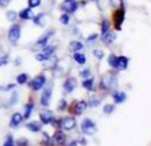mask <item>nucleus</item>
<instances>
[{
    "label": "nucleus",
    "instance_id": "13",
    "mask_svg": "<svg viewBox=\"0 0 151 146\" xmlns=\"http://www.w3.org/2000/svg\"><path fill=\"white\" fill-rule=\"evenodd\" d=\"M39 117H40V120H41L42 125H47L53 120V113H52V111H48V110H45V111L40 112Z\"/></svg>",
    "mask_w": 151,
    "mask_h": 146
},
{
    "label": "nucleus",
    "instance_id": "23",
    "mask_svg": "<svg viewBox=\"0 0 151 146\" xmlns=\"http://www.w3.org/2000/svg\"><path fill=\"white\" fill-rule=\"evenodd\" d=\"M110 27H111L110 21H109L107 19H103V20H101V24H100V34L107 32V31L110 29Z\"/></svg>",
    "mask_w": 151,
    "mask_h": 146
},
{
    "label": "nucleus",
    "instance_id": "11",
    "mask_svg": "<svg viewBox=\"0 0 151 146\" xmlns=\"http://www.w3.org/2000/svg\"><path fill=\"white\" fill-rule=\"evenodd\" d=\"M33 16H34V13H33V8H31V7L22 8L18 13V18H20L21 20H31Z\"/></svg>",
    "mask_w": 151,
    "mask_h": 146
},
{
    "label": "nucleus",
    "instance_id": "40",
    "mask_svg": "<svg viewBox=\"0 0 151 146\" xmlns=\"http://www.w3.org/2000/svg\"><path fill=\"white\" fill-rule=\"evenodd\" d=\"M65 108H66V101L63 99V100H60V102H59V110L64 111Z\"/></svg>",
    "mask_w": 151,
    "mask_h": 146
},
{
    "label": "nucleus",
    "instance_id": "8",
    "mask_svg": "<svg viewBox=\"0 0 151 146\" xmlns=\"http://www.w3.org/2000/svg\"><path fill=\"white\" fill-rule=\"evenodd\" d=\"M60 125L64 130L70 131V130H73L77 124H76V119L73 117H66V118L60 120Z\"/></svg>",
    "mask_w": 151,
    "mask_h": 146
},
{
    "label": "nucleus",
    "instance_id": "38",
    "mask_svg": "<svg viewBox=\"0 0 151 146\" xmlns=\"http://www.w3.org/2000/svg\"><path fill=\"white\" fill-rule=\"evenodd\" d=\"M7 62H8V55H4V57L0 58V67L4 66V65H6Z\"/></svg>",
    "mask_w": 151,
    "mask_h": 146
},
{
    "label": "nucleus",
    "instance_id": "12",
    "mask_svg": "<svg viewBox=\"0 0 151 146\" xmlns=\"http://www.w3.org/2000/svg\"><path fill=\"white\" fill-rule=\"evenodd\" d=\"M53 33H54V31H48V32H46L44 35H41V36L37 40L35 45L39 46V47H44V46H46L47 42H48V40H50V38L53 35Z\"/></svg>",
    "mask_w": 151,
    "mask_h": 146
},
{
    "label": "nucleus",
    "instance_id": "35",
    "mask_svg": "<svg viewBox=\"0 0 151 146\" xmlns=\"http://www.w3.org/2000/svg\"><path fill=\"white\" fill-rule=\"evenodd\" d=\"M110 4H111V6H113L114 8L118 7V6L124 5V4H123V0H110Z\"/></svg>",
    "mask_w": 151,
    "mask_h": 146
},
{
    "label": "nucleus",
    "instance_id": "15",
    "mask_svg": "<svg viewBox=\"0 0 151 146\" xmlns=\"http://www.w3.org/2000/svg\"><path fill=\"white\" fill-rule=\"evenodd\" d=\"M22 120H24L22 114L19 113V112H15V113H13V115H12V118H11L9 126H11V127H18V126L21 124Z\"/></svg>",
    "mask_w": 151,
    "mask_h": 146
},
{
    "label": "nucleus",
    "instance_id": "18",
    "mask_svg": "<svg viewBox=\"0 0 151 146\" xmlns=\"http://www.w3.org/2000/svg\"><path fill=\"white\" fill-rule=\"evenodd\" d=\"M26 128L29 130L31 132L35 133V132H39L41 130V124H39L38 121H31V122L26 124Z\"/></svg>",
    "mask_w": 151,
    "mask_h": 146
},
{
    "label": "nucleus",
    "instance_id": "19",
    "mask_svg": "<svg viewBox=\"0 0 151 146\" xmlns=\"http://www.w3.org/2000/svg\"><path fill=\"white\" fill-rule=\"evenodd\" d=\"M86 106H87V104L85 101H83V100L81 101H78L77 105L74 106V114H77V115L81 114L86 110Z\"/></svg>",
    "mask_w": 151,
    "mask_h": 146
},
{
    "label": "nucleus",
    "instance_id": "29",
    "mask_svg": "<svg viewBox=\"0 0 151 146\" xmlns=\"http://www.w3.org/2000/svg\"><path fill=\"white\" fill-rule=\"evenodd\" d=\"M113 110H114V106L111 105V104L104 105V107H103V112H104L105 114H111V113L113 112Z\"/></svg>",
    "mask_w": 151,
    "mask_h": 146
},
{
    "label": "nucleus",
    "instance_id": "46",
    "mask_svg": "<svg viewBox=\"0 0 151 146\" xmlns=\"http://www.w3.org/2000/svg\"><path fill=\"white\" fill-rule=\"evenodd\" d=\"M64 1H72V0H64Z\"/></svg>",
    "mask_w": 151,
    "mask_h": 146
},
{
    "label": "nucleus",
    "instance_id": "24",
    "mask_svg": "<svg viewBox=\"0 0 151 146\" xmlns=\"http://www.w3.org/2000/svg\"><path fill=\"white\" fill-rule=\"evenodd\" d=\"M33 107H34V105L33 104H27L26 106H25V115H22L24 117V119H28L29 117H31V113H32V111H33Z\"/></svg>",
    "mask_w": 151,
    "mask_h": 146
},
{
    "label": "nucleus",
    "instance_id": "14",
    "mask_svg": "<svg viewBox=\"0 0 151 146\" xmlns=\"http://www.w3.org/2000/svg\"><path fill=\"white\" fill-rule=\"evenodd\" d=\"M63 86H64V89L67 93H71L76 88V86H77V79L76 78H67Z\"/></svg>",
    "mask_w": 151,
    "mask_h": 146
},
{
    "label": "nucleus",
    "instance_id": "2",
    "mask_svg": "<svg viewBox=\"0 0 151 146\" xmlns=\"http://www.w3.org/2000/svg\"><path fill=\"white\" fill-rule=\"evenodd\" d=\"M107 64L111 67H113L118 71H124L129 65V58H126L125 55H119L118 57V55L111 53L107 58Z\"/></svg>",
    "mask_w": 151,
    "mask_h": 146
},
{
    "label": "nucleus",
    "instance_id": "27",
    "mask_svg": "<svg viewBox=\"0 0 151 146\" xmlns=\"http://www.w3.org/2000/svg\"><path fill=\"white\" fill-rule=\"evenodd\" d=\"M93 81H94L93 78H87L86 80L83 81V86H84L86 89H92V88H93Z\"/></svg>",
    "mask_w": 151,
    "mask_h": 146
},
{
    "label": "nucleus",
    "instance_id": "6",
    "mask_svg": "<svg viewBox=\"0 0 151 146\" xmlns=\"http://www.w3.org/2000/svg\"><path fill=\"white\" fill-rule=\"evenodd\" d=\"M79 7V2L76 1V0H72V1H64L61 5H60V8L65 12V13H68V14H73Z\"/></svg>",
    "mask_w": 151,
    "mask_h": 146
},
{
    "label": "nucleus",
    "instance_id": "10",
    "mask_svg": "<svg viewBox=\"0 0 151 146\" xmlns=\"http://www.w3.org/2000/svg\"><path fill=\"white\" fill-rule=\"evenodd\" d=\"M100 38H101V41H103L105 45H111V44L116 40V33H114L113 31L109 29L107 32L103 33V34L100 35Z\"/></svg>",
    "mask_w": 151,
    "mask_h": 146
},
{
    "label": "nucleus",
    "instance_id": "33",
    "mask_svg": "<svg viewBox=\"0 0 151 146\" xmlns=\"http://www.w3.org/2000/svg\"><path fill=\"white\" fill-rule=\"evenodd\" d=\"M4 146H14V139L12 135H7L6 138V141L4 144Z\"/></svg>",
    "mask_w": 151,
    "mask_h": 146
},
{
    "label": "nucleus",
    "instance_id": "42",
    "mask_svg": "<svg viewBox=\"0 0 151 146\" xmlns=\"http://www.w3.org/2000/svg\"><path fill=\"white\" fill-rule=\"evenodd\" d=\"M9 1H11V0H0V7H4V6H7Z\"/></svg>",
    "mask_w": 151,
    "mask_h": 146
},
{
    "label": "nucleus",
    "instance_id": "3",
    "mask_svg": "<svg viewBox=\"0 0 151 146\" xmlns=\"http://www.w3.org/2000/svg\"><path fill=\"white\" fill-rule=\"evenodd\" d=\"M20 35H21V26L19 24L11 25V27L8 28V32H7V38H8L9 42L12 45H15L19 41Z\"/></svg>",
    "mask_w": 151,
    "mask_h": 146
},
{
    "label": "nucleus",
    "instance_id": "37",
    "mask_svg": "<svg viewBox=\"0 0 151 146\" xmlns=\"http://www.w3.org/2000/svg\"><path fill=\"white\" fill-rule=\"evenodd\" d=\"M17 145H18V146H26V145H27V139H25V138L18 139V140H17Z\"/></svg>",
    "mask_w": 151,
    "mask_h": 146
},
{
    "label": "nucleus",
    "instance_id": "7",
    "mask_svg": "<svg viewBox=\"0 0 151 146\" xmlns=\"http://www.w3.org/2000/svg\"><path fill=\"white\" fill-rule=\"evenodd\" d=\"M46 84V78L44 75H37L35 78H33V80L29 82V86L34 91H38L40 88H42Z\"/></svg>",
    "mask_w": 151,
    "mask_h": 146
},
{
    "label": "nucleus",
    "instance_id": "44",
    "mask_svg": "<svg viewBox=\"0 0 151 146\" xmlns=\"http://www.w3.org/2000/svg\"><path fill=\"white\" fill-rule=\"evenodd\" d=\"M67 146H78V142H77V141H71Z\"/></svg>",
    "mask_w": 151,
    "mask_h": 146
},
{
    "label": "nucleus",
    "instance_id": "5",
    "mask_svg": "<svg viewBox=\"0 0 151 146\" xmlns=\"http://www.w3.org/2000/svg\"><path fill=\"white\" fill-rule=\"evenodd\" d=\"M81 131L86 135H93V134L97 133V126H96V124L91 119L86 118L81 122Z\"/></svg>",
    "mask_w": 151,
    "mask_h": 146
},
{
    "label": "nucleus",
    "instance_id": "1",
    "mask_svg": "<svg viewBox=\"0 0 151 146\" xmlns=\"http://www.w3.org/2000/svg\"><path fill=\"white\" fill-rule=\"evenodd\" d=\"M125 13H126V11H125L124 5L118 6L113 9V12L111 14V20H112V25H113L114 29H117V31L122 29V25L125 20Z\"/></svg>",
    "mask_w": 151,
    "mask_h": 146
},
{
    "label": "nucleus",
    "instance_id": "25",
    "mask_svg": "<svg viewBox=\"0 0 151 146\" xmlns=\"http://www.w3.org/2000/svg\"><path fill=\"white\" fill-rule=\"evenodd\" d=\"M6 18H7L8 21L14 22V20L18 18V13H17L15 11H7V13H6Z\"/></svg>",
    "mask_w": 151,
    "mask_h": 146
},
{
    "label": "nucleus",
    "instance_id": "28",
    "mask_svg": "<svg viewBox=\"0 0 151 146\" xmlns=\"http://www.w3.org/2000/svg\"><path fill=\"white\" fill-rule=\"evenodd\" d=\"M59 20H60V22H61L63 25H68V22H70V14L64 12V13L60 15Z\"/></svg>",
    "mask_w": 151,
    "mask_h": 146
},
{
    "label": "nucleus",
    "instance_id": "36",
    "mask_svg": "<svg viewBox=\"0 0 151 146\" xmlns=\"http://www.w3.org/2000/svg\"><path fill=\"white\" fill-rule=\"evenodd\" d=\"M90 74H91V72L88 68L80 71V77H83V78H90Z\"/></svg>",
    "mask_w": 151,
    "mask_h": 146
},
{
    "label": "nucleus",
    "instance_id": "9",
    "mask_svg": "<svg viewBox=\"0 0 151 146\" xmlns=\"http://www.w3.org/2000/svg\"><path fill=\"white\" fill-rule=\"evenodd\" d=\"M51 95H52V88H51V87H46V88L42 91V94H41V98H40V102H41L42 106L47 107V106L50 105Z\"/></svg>",
    "mask_w": 151,
    "mask_h": 146
},
{
    "label": "nucleus",
    "instance_id": "45",
    "mask_svg": "<svg viewBox=\"0 0 151 146\" xmlns=\"http://www.w3.org/2000/svg\"><path fill=\"white\" fill-rule=\"evenodd\" d=\"M90 1H93V2H97V1H99V0H90Z\"/></svg>",
    "mask_w": 151,
    "mask_h": 146
},
{
    "label": "nucleus",
    "instance_id": "34",
    "mask_svg": "<svg viewBox=\"0 0 151 146\" xmlns=\"http://www.w3.org/2000/svg\"><path fill=\"white\" fill-rule=\"evenodd\" d=\"M99 102H100V100H99V99H96L94 97H91V98H90V101H88L90 106H92V107H94V106L99 105Z\"/></svg>",
    "mask_w": 151,
    "mask_h": 146
},
{
    "label": "nucleus",
    "instance_id": "22",
    "mask_svg": "<svg viewBox=\"0 0 151 146\" xmlns=\"http://www.w3.org/2000/svg\"><path fill=\"white\" fill-rule=\"evenodd\" d=\"M44 16H45L44 13H39V14L34 15V16L32 18V20H33V22H34L35 25H38V26H42V25H44Z\"/></svg>",
    "mask_w": 151,
    "mask_h": 146
},
{
    "label": "nucleus",
    "instance_id": "32",
    "mask_svg": "<svg viewBox=\"0 0 151 146\" xmlns=\"http://www.w3.org/2000/svg\"><path fill=\"white\" fill-rule=\"evenodd\" d=\"M93 55L97 59H103L104 58V51L103 49H94L93 51Z\"/></svg>",
    "mask_w": 151,
    "mask_h": 146
},
{
    "label": "nucleus",
    "instance_id": "39",
    "mask_svg": "<svg viewBox=\"0 0 151 146\" xmlns=\"http://www.w3.org/2000/svg\"><path fill=\"white\" fill-rule=\"evenodd\" d=\"M18 101V93H13L12 94V98H11V101H9V105H13Z\"/></svg>",
    "mask_w": 151,
    "mask_h": 146
},
{
    "label": "nucleus",
    "instance_id": "17",
    "mask_svg": "<svg viewBox=\"0 0 151 146\" xmlns=\"http://www.w3.org/2000/svg\"><path fill=\"white\" fill-rule=\"evenodd\" d=\"M112 98H113V100H114L116 104H122V102H124L126 100V94L124 92H119L118 91V92H114L113 93Z\"/></svg>",
    "mask_w": 151,
    "mask_h": 146
},
{
    "label": "nucleus",
    "instance_id": "21",
    "mask_svg": "<svg viewBox=\"0 0 151 146\" xmlns=\"http://www.w3.org/2000/svg\"><path fill=\"white\" fill-rule=\"evenodd\" d=\"M65 139H66L65 134L61 133L60 131L55 132V134H54V137H53V140H54L57 144H64V142H65Z\"/></svg>",
    "mask_w": 151,
    "mask_h": 146
},
{
    "label": "nucleus",
    "instance_id": "16",
    "mask_svg": "<svg viewBox=\"0 0 151 146\" xmlns=\"http://www.w3.org/2000/svg\"><path fill=\"white\" fill-rule=\"evenodd\" d=\"M83 47H84V45L78 40H73L68 44V51H71V52H79L80 49H83Z\"/></svg>",
    "mask_w": 151,
    "mask_h": 146
},
{
    "label": "nucleus",
    "instance_id": "41",
    "mask_svg": "<svg viewBox=\"0 0 151 146\" xmlns=\"http://www.w3.org/2000/svg\"><path fill=\"white\" fill-rule=\"evenodd\" d=\"M97 38H98V34H97V33H93L92 35H88L86 40H87V41H93V40H96Z\"/></svg>",
    "mask_w": 151,
    "mask_h": 146
},
{
    "label": "nucleus",
    "instance_id": "43",
    "mask_svg": "<svg viewBox=\"0 0 151 146\" xmlns=\"http://www.w3.org/2000/svg\"><path fill=\"white\" fill-rule=\"evenodd\" d=\"M14 84H9V85H7V87L5 88V91H8V89H12V88H14Z\"/></svg>",
    "mask_w": 151,
    "mask_h": 146
},
{
    "label": "nucleus",
    "instance_id": "31",
    "mask_svg": "<svg viewBox=\"0 0 151 146\" xmlns=\"http://www.w3.org/2000/svg\"><path fill=\"white\" fill-rule=\"evenodd\" d=\"M35 59H37L38 61H41V62H42V61H47V60H50L51 58H48V57L45 55L42 52H40V53H38V54L35 55Z\"/></svg>",
    "mask_w": 151,
    "mask_h": 146
},
{
    "label": "nucleus",
    "instance_id": "30",
    "mask_svg": "<svg viewBox=\"0 0 151 146\" xmlns=\"http://www.w3.org/2000/svg\"><path fill=\"white\" fill-rule=\"evenodd\" d=\"M27 4H28V7H31V8H37V7L40 6L41 0H27Z\"/></svg>",
    "mask_w": 151,
    "mask_h": 146
},
{
    "label": "nucleus",
    "instance_id": "4",
    "mask_svg": "<svg viewBox=\"0 0 151 146\" xmlns=\"http://www.w3.org/2000/svg\"><path fill=\"white\" fill-rule=\"evenodd\" d=\"M117 77L113 73H106L101 78V86L106 89H113L117 87Z\"/></svg>",
    "mask_w": 151,
    "mask_h": 146
},
{
    "label": "nucleus",
    "instance_id": "20",
    "mask_svg": "<svg viewBox=\"0 0 151 146\" xmlns=\"http://www.w3.org/2000/svg\"><path fill=\"white\" fill-rule=\"evenodd\" d=\"M73 59H74V61L78 62L79 65H84V64L86 62V57H85V54H83V53H80V52H74Z\"/></svg>",
    "mask_w": 151,
    "mask_h": 146
},
{
    "label": "nucleus",
    "instance_id": "26",
    "mask_svg": "<svg viewBox=\"0 0 151 146\" xmlns=\"http://www.w3.org/2000/svg\"><path fill=\"white\" fill-rule=\"evenodd\" d=\"M27 80H28V75L26 73H21L17 77V82L20 85H24L25 82H27Z\"/></svg>",
    "mask_w": 151,
    "mask_h": 146
}]
</instances>
